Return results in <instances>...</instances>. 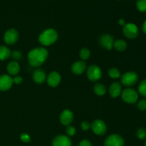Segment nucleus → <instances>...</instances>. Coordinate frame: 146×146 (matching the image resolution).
<instances>
[{
    "instance_id": "obj_17",
    "label": "nucleus",
    "mask_w": 146,
    "mask_h": 146,
    "mask_svg": "<svg viewBox=\"0 0 146 146\" xmlns=\"http://www.w3.org/2000/svg\"><path fill=\"white\" fill-rule=\"evenodd\" d=\"M122 92V86L118 82H113L109 87V94L112 98H117Z\"/></svg>"
},
{
    "instance_id": "obj_19",
    "label": "nucleus",
    "mask_w": 146,
    "mask_h": 146,
    "mask_svg": "<svg viewBox=\"0 0 146 146\" xmlns=\"http://www.w3.org/2000/svg\"><path fill=\"white\" fill-rule=\"evenodd\" d=\"M127 46H128V45H127L126 41L123 39H118L113 42L114 48L116 51H120V52H123V51H125Z\"/></svg>"
},
{
    "instance_id": "obj_3",
    "label": "nucleus",
    "mask_w": 146,
    "mask_h": 146,
    "mask_svg": "<svg viewBox=\"0 0 146 146\" xmlns=\"http://www.w3.org/2000/svg\"><path fill=\"white\" fill-rule=\"evenodd\" d=\"M138 81V75L134 71H128L122 75L121 78V82L122 85L125 87L133 86L135 85Z\"/></svg>"
},
{
    "instance_id": "obj_26",
    "label": "nucleus",
    "mask_w": 146,
    "mask_h": 146,
    "mask_svg": "<svg viewBox=\"0 0 146 146\" xmlns=\"http://www.w3.org/2000/svg\"><path fill=\"white\" fill-rule=\"evenodd\" d=\"M137 138L140 140L146 139V130L143 128H140L136 131Z\"/></svg>"
},
{
    "instance_id": "obj_2",
    "label": "nucleus",
    "mask_w": 146,
    "mask_h": 146,
    "mask_svg": "<svg viewBox=\"0 0 146 146\" xmlns=\"http://www.w3.org/2000/svg\"><path fill=\"white\" fill-rule=\"evenodd\" d=\"M58 33L54 29H48L43 31L38 36V41L44 46L54 44L58 39Z\"/></svg>"
},
{
    "instance_id": "obj_37",
    "label": "nucleus",
    "mask_w": 146,
    "mask_h": 146,
    "mask_svg": "<svg viewBox=\"0 0 146 146\" xmlns=\"http://www.w3.org/2000/svg\"><path fill=\"white\" fill-rule=\"evenodd\" d=\"M118 1H121V0H118Z\"/></svg>"
},
{
    "instance_id": "obj_7",
    "label": "nucleus",
    "mask_w": 146,
    "mask_h": 146,
    "mask_svg": "<svg viewBox=\"0 0 146 146\" xmlns=\"http://www.w3.org/2000/svg\"><path fill=\"white\" fill-rule=\"evenodd\" d=\"M91 128L93 132L98 135H103L107 131V126L105 122L101 120H96L91 124Z\"/></svg>"
},
{
    "instance_id": "obj_21",
    "label": "nucleus",
    "mask_w": 146,
    "mask_h": 146,
    "mask_svg": "<svg viewBox=\"0 0 146 146\" xmlns=\"http://www.w3.org/2000/svg\"><path fill=\"white\" fill-rule=\"evenodd\" d=\"M94 91L97 96H101L105 95L106 93V88L105 86L102 84H96L94 86Z\"/></svg>"
},
{
    "instance_id": "obj_30",
    "label": "nucleus",
    "mask_w": 146,
    "mask_h": 146,
    "mask_svg": "<svg viewBox=\"0 0 146 146\" xmlns=\"http://www.w3.org/2000/svg\"><path fill=\"white\" fill-rule=\"evenodd\" d=\"M21 141L24 143H29L31 141V138H30L29 135L27 133H22L20 136Z\"/></svg>"
},
{
    "instance_id": "obj_11",
    "label": "nucleus",
    "mask_w": 146,
    "mask_h": 146,
    "mask_svg": "<svg viewBox=\"0 0 146 146\" xmlns=\"http://www.w3.org/2000/svg\"><path fill=\"white\" fill-rule=\"evenodd\" d=\"M61 81V75L59 74V73L56 72V71H52L46 77L47 84L49 86L53 87V88L58 86Z\"/></svg>"
},
{
    "instance_id": "obj_13",
    "label": "nucleus",
    "mask_w": 146,
    "mask_h": 146,
    "mask_svg": "<svg viewBox=\"0 0 146 146\" xmlns=\"http://www.w3.org/2000/svg\"><path fill=\"white\" fill-rule=\"evenodd\" d=\"M71 141L67 135H58L52 141V146H71Z\"/></svg>"
},
{
    "instance_id": "obj_8",
    "label": "nucleus",
    "mask_w": 146,
    "mask_h": 146,
    "mask_svg": "<svg viewBox=\"0 0 146 146\" xmlns=\"http://www.w3.org/2000/svg\"><path fill=\"white\" fill-rule=\"evenodd\" d=\"M124 139L118 134L109 135L104 142V146H124Z\"/></svg>"
},
{
    "instance_id": "obj_35",
    "label": "nucleus",
    "mask_w": 146,
    "mask_h": 146,
    "mask_svg": "<svg viewBox=\"0 0 146 146\" xmlns=\"http://www.w3.org/2000/svg\"><path fill=\"white\" fill-rule=\"evenodd\" d=\"M142 30H143V31L144 34H146V20H145V21H144L143 24Z\"/></svg>"
},
{
    "instance_id": "obj_14",
    "label": "nucleus",
    "mask_w": 146,
    "mask_h": 146,
    "mask_svg": "<svg viewBox=\"0 0 146 146\" xmlns=\"http://www.w3.org/2000/svg\"><path fill=\"white\" fill-rule=\"evenodd\" d=\"M60 122L64 125L68 126L71 125V123L74 121V114L72 111L68 109H66L61 113L59 117Z\"/></svg>"
},
{
    "instance_id": "obj_16",
    "label": "nucleus",
    "mask_w": 146,
    "mask_h": 146,
    "mask_svg": "<svg viewBox=\"0 0 146 146\" xmlns=\"http://www.w3.org/2000/svg\"><path fill=\"white\" fill-rule=\"evenodd\" d=\"M33 80L37 84H41L46 80V72L41 68H37L33 73Z\"/></svg>"
},
{
    "instance_id": "obj_6",
    "label": "nucleus",
    "mask_w": 146,
    "mask_h": 146,
    "mask_svg": "<svg viewBox=\"0 0 146 146\" xmlns=\"http://www.w3.org/2000/svg\"><path fill=\"white\" fill-rule=\"evenodd\" d=\"M123 34L126 38L129 39H134L137 38L139 34V29L135 24L132 23L125 24L123 28Z\"/></svg>"
},
{
    "instance_id": "obj_27",
    "label": "nucleus",
    "mask_w": 146,
    "mask_h": 146,
    "mask_svg": "<svg viewBox=\"0 0 146 146\" xmlns=\"http://www.w3.org/2000/svg\"><path fill=\"white\" fill-rule=\"evenodd\" d=\"M138 108L141 111H144L146 110V99L145 98H143V99L140 100L138 102Z\"/></svg>"
},
{
    "instance_id": "obj_31",
    "label": "nucleus",
    "mask_w": 146,
    "mask_h": 146,
    "mask_svg": "<svg viewBox=\"0 0 146 146\" xmlns=\"http://www.w3.org/2000/svg\"><path fill=\"white\" fill-rule=\"evenodd\" d=\"M81 128H82V130L86 131L91 128V124H90L88 121H83L81 124Z\"/></svg>"
},
{
    "instance_id": "obj_20",
    "label": "nucleus",
    "mask_w": 146,
    "mask_h": 146,
    "mask_svg": "<svg viewBox=\"0 0 146 146\" xmlns=\"http://www.w3.org/2000/svg\"><path fill=\"white\" fill-rule=\"evenodd\" d=\"M11 51L5 46H0V61L7 59L11 56Z\"/></svg>"
},
{
    "instance_id": "obj_12",
    "label": "nucleus",
    "mask_w": 146,
    "mask_h": 146,
    "mask_svg": "<svg viewBox=\"0 0 146 146\" xmlns=\"http://www.w3.org/2000/svg\"><path fill=\"white\" fill-rule=\"evenodd\" d=\"M113 37L108 34H104L99 39V43L102 47L107 50H111L113 47Z\"/></svg>"
},
{
    "instance_id": "obj_24",
    "label": "nucleus",
    "mask_w": 146,
    "mask_h": 146,
    "mask_svg": "<svg viewBox=\"0 0 146 146\" xmlns=\"http://www.w3.org/2000/svg\"><path fill=\"white\" fill-rule=\"evenodd\" d=\"M91 55V52H90L89 49L87 48H83L80 50L79 51V56L80 58L83 60V61H85L87 60L90 57Z\"/></svg>"
},
{
    "instance_id": "obj_22",
    "label": "nucleus",
    "mask_w": 146,
    "mask_h": 146,
    "mask_svg": "<svg viewBox=\"0 0 146 146\" xmlns=\"http://www.w3.org/2000/svg\"><path fill=\"white\" fill-rule=\"evenodd\" d=\"M138 91L140 95L144 98H146V79L143 80L139 84L138 87Z\"/></svg>"
},
{
    "instance_id": "obj_1",
    "label": "nucleus",
    "mask_w": 146,
    "mask_h": 146,
    "mask_svg": "<svg viewBox=\"0 0 146 146\" xmlns=\"http://www.w3.org/2000/svg\"><path fill=\"white\" fill-rule=\"evenodd\" d=\"M48 52L44 47H37L33 48L29 52V64L32 67H39L48 58Z\"/></svg>"
},
{
    "instance_id": "obj_34",
    "label": "nucleus",
    "mask_w": 146,
    "mask_h": 146,
    "mask_svg": "<svg viewBox=\"0 0 146 146\" xmlns=\"http://www.w3.org/2000/svg\"><path fill=\"white\" fill-rule=\"evenodd\" d=\"M118 24H119L121 26H122V27H124V26L125 25V19H119V21H118Z\"/></svg>"
},
{
    "instance_id": "obj_25",
    "label": "nucleus",
    "mask_w": 146,
    "mask_h": 146,
    "mask_svg": "<svg viewBox=\"0 0 146 146\" xmlns=\"http://www.w3.org/2000/svg\"><path fill=\"white\" fill-rule=\"evenodd\" d=\"M136 8L141 12H146V0H137Z\"/></svg>"
},
{
    "instance_id": "obj_15",
    "label": "nucleus",
    "mask_w": 146,
    "mask_h": 146,
    "mask_svg": "<svg viewBox=\"0 0 146 146\" xmlns=\"http://www.w3.org/2000/svg\"><path fill=\"white\" fill-rule=\"evenodd\" d=\"M86 68V64L84 61H78L71 66V72L75 75H81Z\"/></svg>"
},
{
    "instance_id": "obj_32",
    "label": "nucleus",
    "mask_w": 146,
    "mask_h": 146,
    "mask_svg": "<svg viewBox=\"0 0 146 146\" xmlns=\"http://www.w3.org/2000/svg\"><path fill=\"white\" fill-rule=\"evenodd\" d=\"M22 81H23L22 78H21V76H15L14 78H13V82H14V84H17V85H19V84H21V83H22Z\"/></svg>"
},
{
    "instance_id": "obj_33",
    "label": "nucleus",
    "mask_w": 146,
    "mask_h": 146,
    "mask_svg": "<svg viewBox=\"0 0 146 146\" xmlns=\"http://www.w3.org/2000/svg\"><path fill=\"white\" fill-rule=\"evenodd\" d=\"M78 146H93V145H92V143H91L89 141L84 139V140H82V141L80 142L79 145Z\"/></svg>"
},
{
    "instance_id": "obj_28",
    "label": "nucleus",
    "mask_w": 146,
    "mask_h": 146,
    "mask_svg": "<svg viewBox=\"0 0 146 146\" xmlns=\"http://www.w3.org/2000/svg\"><path fill=\"white\" fill-rule=\"evenodd\" d=\"M66 132L67 135H69V136H74L76 134V128L74 126H72V125H68L66 129Z\"/></svg>"
},
{
    "instance_id": "obj_18",
    "label": "nucleus",
    "mask_w": 146,
    "mask_h": 146,
    "mask_svg": "<svg viewBox=\"0 0 146 146\" xmlns=\"http://www.w3.org/2000/svg\"><path fill=\"white\" fill-rule=\"evenodd\" d=\"M7 70L9 76H17L20 71V66L17 61H11L7 65Z\"/></svg>"
},
{
    "instance_id": "obj_10",
    "label": "nucleus",
    "mask_w": 146,
    "mask_h": 146,
    "mask_svg": "<svg viewBox=\"0 0 146 146\" xmlns=\"http://www.w3.org/2000/svg\"><path fill=\"white\" fill-rule=\"evenodd\" d=\"M13 84H14L13 78H11V76L4 74L0 76V91H8L11 88Z\"/></svg>"
},
{
    "instance_id": "obj_36",
    "label": "nucleus",
    "mask_w": 146,
    "mask_h": 146,
    "mask_svg": "<svg viewBox=\"0 0 146 146\" xmlns=\"http://www.w3.org/2000/svg\"><path fill=\"white\" fill-rule=\"evenodd\" d=\"M145 146H146V141H145Z\"/></svg>"
},
{
    "instance_id": "obj_4",
    "label": "nucleus",
    "mask_w": 146,
    "mask_h": 146,
    "mask_svg": "<svg viewBox=\"0 0 146 146\" xmlns=\"http://www.w3.org/2000/svg\"><path fill=\"white\" fill-rule=\"evenodd\" d=\"M121 98L126 104H133L137 102L138 99V93L135 90L131 88H127L121 92Z\"/></svg>"
},
{
    "instance_id": "obj_5",
    "label": "nucleus",
    "mask_w": 146,
    "mask_h": 146,
    "mask_svg": "<svg viewBox=\"0 0 146 146\" xmlns=\"http://www.w3.org/2000/svg\"><path fill=\"white\" fill-rule=\"evenodd\" d=\"M86 76L89 81L96 82L99 81L102 77V71L99 66L93 64L86 68Z\"/></svg>"
},
{
    "instance_id": "obj_29",
    "label": "nucleus",
    "mask_w": 146,
    "mask_h": 146,
    "mask_svg": "<svg viewBox=\"0 0 146 146\" xmlns=\"http://www.w3.org/2000/svg\"><path fill=\"white\" fill-rule=\"evenodd\" d=\"M11 56L12 58L15 60H19L21 57V53L19 51H14L11 54Z\"/></svg>"
},
{
    "instance_id": "obj_9",
    "label": "nucleus",
    "mask_w": 146,
    "mask_h": 146,
    "mask_svg": "<svg viewBox=\"0 0 146 146\" xmlns=\"http://www.w3.org/2000/svg\"><path fill=\"white\" fill-rule=\"evenodd\" d=\"M19 32L14 29H10L5 32L4 35V40L5 43L9 45L14 44L19 39Z\"/></svg>"
},
{
    "instance_id": "obj_23",
    "label": "nucleus",
    "mask_w": 146,
    "mask_h": 146,
    "mask_svg": "<svg viewBox=\"0 0 146 146\" xmlns=\"http://www.w3.org/2000/svg\"><path fill=\"white\" fill-rule=\"evenodd\" d=\"M108 75L111 78L116 79V78H118L121 76V72L117 68L112 67V68H109V70H108Z\"/></svg>"
}]
</instances>
